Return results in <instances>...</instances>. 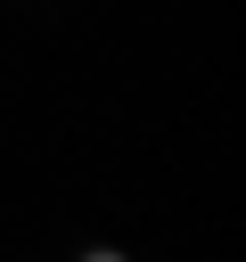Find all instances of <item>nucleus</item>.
<instances>
[{
    "label": "nucleus",
    "mask_w": 246,
    "mask_h": 262,
    "mask_svg": "<svg viewBox=\"0 0 246 262\" xmlns=\"http://www.w3.org/2000/svg\"><path fill=\"white\" fill-rule=\"evenodd\" d=\"M82 262H131V254H115V246H90V254H82Z\"/></svg>",
    "instance_id": "nucleus-1"
}]
</instances>
